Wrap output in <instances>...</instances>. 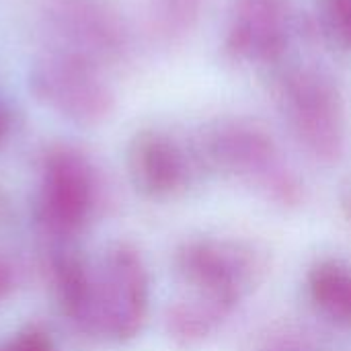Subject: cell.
<instances>
[{"label":"cell","instance_id":"ba28073f","mask_svg":"<svg viewBox=\"0 0 351 351\" xmlns=\"http://www.w3.org/2000/svg\"><path fill=\"white\" fill-rule=\"evenodd\" d=\"M290 21V0H232L224 47L234 60L274 62L288 45Z\"/></svg>","mask_w":351,"mask_h":351},{"label":"cell","instance_id":"5b68a950","mask_svg":"<svg viewBox=\"0 0 351 351\" xmlns=\"http://www.w3.org/2000/svg\"><path fill=\"white\" fill-rule=\"evenodd\" d=\"M278 97L296 140L319 160H339L348 123L343 99L331 78L313 68L292 70L280 82Z\"/></svg>","mask_w":351,"mask_h":351},{"label":"cell","instance_id":"9a60e30c","mask_svg":"<svg viewBox=\"0 0 351 351\" xmlns=\"http://www.w3.org/2000/svg\"><path fill=\"white\" fill-rule=\"evenodd\" d=\"M14 288V271L12 265L0 257V300H4Z\"/></svg>","mask_w":351,"mask_h":351},{"label":"cell","instance_id":"4fadbf2b","mask_svg":"<svg viewBox=\"0 0 351 351\" xmlns=\"http://www.w3.org/2000/svg\"><path fill=\"white\" fill-rule=\"evenodd\" d=\"M0 351H56L49 333L39 325H29L12 335Z\"/></svg>","mask_w":351,"mask_h":351},{"label":"cell","instance_id":"3957f363","mask_svg":"<svg viewBox=\"0 0 351 351\" xmlns=\"http://www.w3.org/2000/svg\"><path fill=\"white\" fill-rule=\"evenodd\" d=\"M148 313V271L128 243L111 245L93 265V292L86 331L109 341L136 337Z\"/></svg>","mask_w":351,"mask_h":351},{"label":"cell","instance_id":"2e32d148","mask_svg":"<svg viewBox=\"0 0 351 351\" xmlns=\"http://www.w3.org/2000/svg\"><path fill=\"white\" fill-rule=\"evenodd\" d=\"M8 130H10V119H8V113L0 107V144L4 142V138H6V134H8Z\"/></svg>","mask_w":351,"mask_h":351},{"label":"cell","instance_id":"277c9868","mask_svg":"<svg viewBox=\"0 0 351 351\" xmlns=\"http://www.w3.org/2000/svg\"><path fill=\"white\" fill-rule=\"evenodd\" d=\"M29 88L43 107L76 125H99L115 107L103 68L62 49H51L31 64Z\"/></svg>","mask_w":351,"mask_h":351},{"label":"cell","instance_id":"5bb4252c","mask_svg":"<svg viewBox=\"0 0 351 351\" xmlns=\"http://www.w3.org/2000/svg\"><path fill=\"white\" fill-rule=\"evenodd\" d=\"M325 19L335 39L351 47V0H325Z\"/></svg>","mask_w":351,"mask_h":351},{"label":"cell","instance_id":"7c38bea8","mask_svg":"<svg viewBox=\"0 0 351 351\" xmlns=\"http://www.w3.org/2000/svg\"><path fill=\"white\" fill-rule=\"evenodd\" d=\"M204 0H150L152 27L165 39L183 37L197 21Z\"/></svg>","mask_w":351,"mask_h":351},{"label":"cell","instance_id":"30bf717a","mask_svg":"<svg viewBox=\"0 0 351 351\" xmlns=\"http://www.w3.org/2000/svg\"><path fill=\"white\" fill-rule=\"evenodd\" d=\"M49 276L62 313L86 331L93 292V265L64 243V247H58L49 255Z\"/></svg>","mask_w":351,"mask_h":351},{"label":"cell","instance_id":"7a4b0ae2","mask_svg":"<svg viewBox=\"0 0 351 351\" xmlns=\"http://www.w3.org/2000/svg\"><path fill=\"white\" fill-rule=\"evenodd\" d=\"M103 183L93 160L78 148L56 144L39 167L37 220L58 243L78 237L97 216Z\"/></svg>","mask_w":351,"mask_h":351},{"label":"cell","instance_id":"52a82bcc","mask_svg":"<svg viewBox=\"0 0 351 351\" xmlns=\"http://www.w3.org/2000/svg\"><path fill=\"white\" fill-rule=\"evenodd\" d=\"M208 156L222 169L261 185L282 202L298 199V183L274 140L253 123L226 121L206 136Z\"/></svg>","mask_w":351,"mask_h":351},{"label":"cell","instance_id":"8992f818","mask_svg":"<svg viewBox=\"0 0 351 351\" xmlns=\"http://www.w3.org/2000/svg\"><path fill=\"white\" fill-rule=\"evenodd\" d=\"M39 19L56 41L53 49L99 68L123 62L130 51L128 25L109 0H41Z\"/></svg>","mask_w":351,"mask_h":351},{"label":"cell","instance_id":"6da1fadb","mask_svg":"<svg viewBox=\"0 0 351 351\" xmlns=\"http://www.w3.org/2000/svg\"><path fill=\"white\" fill-rule=\"evenodd\" d=\"M255 261L239 247L191 241L177 253V271L199 292L195 300L175 302L167 313V329L183 346L197 343L232 311L247 288Z\"/></svg>","mask_w":351,"mask_h":351},{"label":"cell","instance_id":"8fae6325","mask_svg":"<svg viewBox=\"0 0 351 351\" xmlns=\"http://www.w3.org/2000/svg\"><path fill=\"white\" fill-rule=\"evenodd\" d=\"M311 292L319 308L339 323H351V271L325 261L311 274Z\"/></svg>","mask_w":351,"mask_h":351},{"label":"cell","instance_id":"9c48e42d","mask_svg":"<svg viewBox=\"0 0 351 351\" xmlns=\"http://www.w3.org/2000/svg\"><path fill=\"white\" fill-rule=\"evenodd\" d=\"M134 185L150 197H169L189 179V160L175 138L160 130H142L128 150Z\"/></svg>","mask_w":351,"mask_h":351}]
</instances>
